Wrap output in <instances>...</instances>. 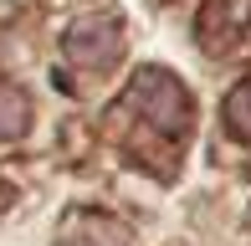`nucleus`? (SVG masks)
<instances>
[{
    "label": "nucleus",
    "mask_w": 251,
    "mask_h": 246,
    "mask_svg": "<svg viewBox=\"0 0 251 246\" xmlns=\"http://www.w3.org/2000/svg\"><path fill=\"white\" fill-rule=\"evenodd\" d=\"M113 118H133V128H139L133 149H139V154L154 149L159 159H175V154L185 149V139H190L195 103H190V93H185L169 72L144 67V72L133 77L128 98L118 103V113H113Z\"/></svg>",
    "instance_id": "1"
},
{
    "label": "nucleus",
    "mask_w": 251,
    "mask_h": 246,
    "mask_svg": "<svg viewBox=\"0 0 251 246\" xmlns=\"http://www.w3.org/2000/svg\"><path fill=\"white\" fill-rule=\"evenodd\" d=\"M200 47L210 57H231V51L251 47V0H205Z\"/></svg>",
    "instance_id": "2"
},
{
    "label": "nucleus",
    "mask_w": 251,
    "mask_h": 246,
    "mask_svg": "<svg viewBox=\"0 0 251 246\" xmlns=\"http://www.w3.org/2000/svg\"><path fill=\"white\" fill-rule=\"evenodd\" d=\"M67 51H72L82 67H108L113 57H118V21L102 16V21H82V26H72Z\"/></svg>",
    "instance_id": "3"
},
{
    "label": "nucleus",
    "mask_w": 251,
    "mask_h": 246,
    "mask_svg": "<svg viewBox=\"0 0 251 246\" xmlns=\"http://www.w3.org/2000/svg\"><path fill=\"white\" fill-rule=\"evenodd\" d=\"M226 128H231L236 139H246V144H251V77L236 87L231 98H226Z\"/></svg>",
    "instance_id": "4"
}]
</instances>
